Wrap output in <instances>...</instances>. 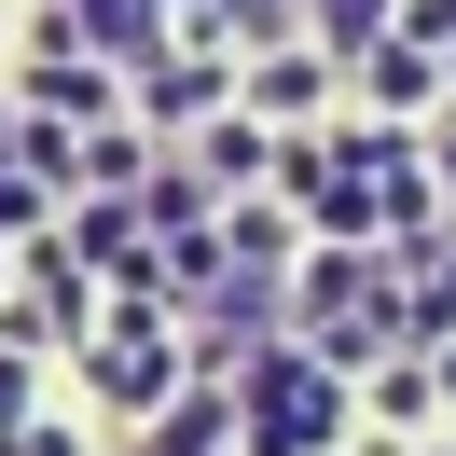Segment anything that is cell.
Instances as JSON below:
<instances>
[]
</instances>
